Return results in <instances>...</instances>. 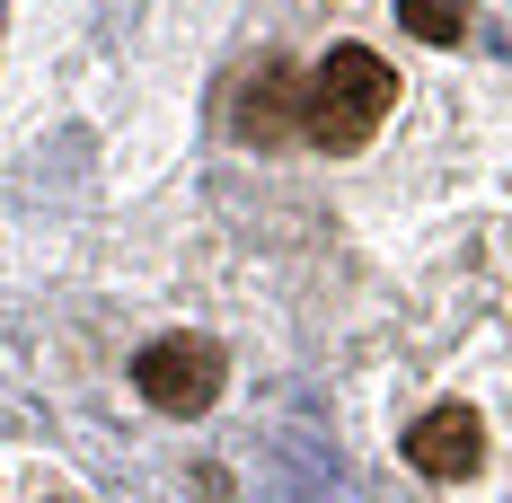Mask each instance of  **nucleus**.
<instances>
[{
    "label": "nucleus",
    "instance_id": "obj_1",
    "mask_svg": "<svg viewBox=\"0 0 512 503\" xmlns=\"http://www.w3.org/2000/svg\"><path fill=\"white\" fill-rule=\"evenodd\" d=\"M398 106V80H389V62L362 45H336L318 71L301 80V133L318 151H354L380 133V115Z\"/></svg>",
    "mask_w": 512,
    "mask_h": 503
},
{
    "label": "nucleus",
    "instance_id": "obj_3",
    "mask_svg": "<svg viewBox=\"0 0 512 503\" xmlns=\"http://www.w3.org/2000/svg\"><path fill=\"white\" fill-rule=\"evenodd\" d=\"M407 459L424 468V477H468V468L486 459V424H477L468 406H433V415L407 433Z\"/></svg>",
    "mask_w": 512,
    "mask_h": 503
},
{
    "label": "nucleus",
    "instance_id": "obj_2",
    "mask_svg": "<svg viewBox=\"0 0 512 503\" xmlns=\"http://www.w3.org/2000/svg\"><path fill=\"white\" fill-rule=\"evenodd\" d=\"M133 380H142V398L168 406V415H204L221 398V345L212 336H159L142 362H133Z\"/></svg>",
    "mask_w": 512,
    "mask_h": 503
},
{
    "label": "nucleus",
    "instance_id": "obj_4",
    "mask_svg": "<svg viewBox=\"0 0 512 503\" xmlns=\"http://www.w3.org/2000/svg\"><path fill=\"white\" fill-rule=\"evenodd\" d=\"M239 124H248V142H283V133H301V80L283 71V62H265L248 80V98H239Z\"/></svg>",
    "mask_w": 512,
    "mask_h": 503
},
{
    "label": "nucleus",
    "instance_id": "obj_5",
    "mask_svg": "<svg viewBox=\"0 0 512 503\" xmlns=\"http://www.w3.org/2000/svg\"><path fill=\"white\" fill-rule=\"evenodd\" d=\"M398 18H407L424 45H460V36H468V9H460V0H398Z\"/></svg>",
    "mask_w": 512,
    "mask_h": 503
}]
</instances>
